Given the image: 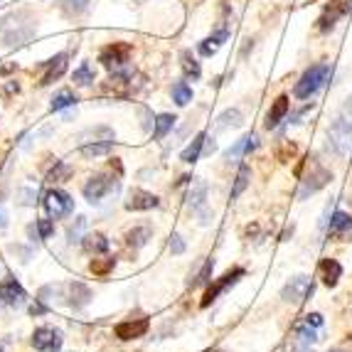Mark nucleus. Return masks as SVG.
Returning <instances> with one entry per match:
<instances>
[{
    "instance_id": "obj_35",
    "label": "nucleus",
    "mask_w": 352,
    "mask_h": 352,
    "mask_svg": "<svg viewBox=\"0 0 352 352\" xmlns=\"http://www.w3.org/2000/svg\"><path fill=\"white\" fill-rule=\"evenodd\" d=\"M205 195H207L205 182H195L192 192H190V207H192V210H200L202 202H205Z\"/></svg>"
},
{
    "instance_id": "obj_11",
    "label": "nucleus",
    "mask_w": 352,
    "mask_h": 352,
    "mask_svg": "<svg viewBox=\"0 0 352 352\" xmlns=\"http://www.w3.org/2000/svg\"><path fill=\"white\" fill-rule=\"evenodd\" d=\"M151 330V320L148 318H135V320H124L113 328L118 340H138Z\"/></svg>"
},
{
    "instance_id": "obj_26",
    "label": "nucleus",
    "mask_w": 352,
    "mask_h": 352,
    "mask_svg": "<svg viewBox=\"0 0 352 352\" xmlns=\"http://www.w3.org/2000/svg\"><path fill=\"white\" fill-rule=\"evenodd\" d=\"M82 247L87 249L89 254H104L106 249H109V239H106L104 234H99V232H94V234H87L82 239Z\"/></svg>"
},
{
    "instance_id": "obj_19",
    "label": "nucleus",
    "mask_w": 352,
    "mask_h": 352,
    "mask_svg": "<svg viewBox=\"0 0 352 352\" xmlns=\"http://www.w3.org/2000/svg\"><path fill=\"white\" fill-rule=\"evenodd\" d=\"M288 96H278L274 104H271V109L266 111V121H264V126L266 129H276L278 124H281L283 118H286V113H288Z\"/></svg>"
},
{
    "instance_id": "obj_24",
    "label": "nucleus",
    "mask_w": 352,
    "mask_h": 352,
    "mask_svg": "<svg viewBox=\"0 0 352 352\" xmlns=\"http://www.w3.org/2000/svg\"><path fill=\"white\" fill-rule=\"evenodd\" d=\"M84 158H101V155H109L113 151V141H96L87 143V146H79Z\"/></svg>"
},
{
    "instance_id": "obj_43",
    "label": "nucleus",
    "mask_w": 352,
    "mask_h": 352,
    "mask_svg": "<svg viewBox=\"0 0 352 352\" xmlns=\"http://www.w3.org/2000/svg\"><path fill=\"white\" fill-rule=\"evenodd\" d=\"M170 252L173 254H182V252H185V241H182L180 234H173L170 236Z\"/></svg>"
},
{
    "instance_id": "obj_27",
    "label": "nucleus",
    "mask_w": 352,
    "mask_h": 352,
    "mask_svg": "<svg viewBox=\"0 0 352 352\" xmlns=\"http://www.w3.org/2000/svg\"><path fill=\"white\" fill-rule=\"evenodd\" d=\"M180 65H182V72H185V76L200 79V74H202L200 62L192 57V52H190V50H182V52H180Z\"/></svg>"
},
{
    "instance_id": "obj_22",
    "label": "nucleus",
    "mask_w": 352,
    "mask_h": 352,
    "mask_svg": "<svg viewBox=\"0 0 352 352\" xmlns=\"http://www.w3.org/2000/svg\"><path fill=\"white\" fill-rule=\"evenodd\" d=\"M227 30H219V32H214L212 37H207V40L200 42V54L202 57H212V54L217 52L219 47L224 45V40H227Z\"/></svg>"
},
{
    "instance_id": "obj_8",
    "label": "nucleus",
    "mask_w": 352,
    "mask_h": 352,
    "mask_svg": "<svg viewBox=\"0 0 352 352\" xmlns=\"http://www.w3.org/2000/svg\"><path fill=\"white\" fill-rule=\"evenodd\" d=\"M113 188V177L106 175V173H99V175H91L87 180V185H84V197H87L91 205H96V202H101V197H106L109 195V190Z\"/></svg>"
},
{
    "instance_id": "obj_3",
    "label": "nucleus",
    "mask_w": 352,
    "mask_h": 352,
    "mask_svg": "<svg viewBox=\"0 0 352 352\" xmlns=\"http://www.w3.org/2000/svg\"><path fill=\"white\" fill-rule=\"evenodd\" d=\"M330 79V65H313L311 69H305V74L300 76L298 82H296V89L294 94L296 99H311V96H316L320 89L328 84Z\"/></svg>"
},
{
    "instance_id": "obj_6",
    "label": "nucleus",
    "mask_w": 352,
    "mask_h": 352,
    "mask_svg": "<svg viewBox=\"0 0 352 352\" xmlns=\"http://www.w3.org/2000/svg\"><path fill=\"white\" fill-rule=\"evenodd\" d=\"M244 274H247V271H244V269H239V266H236V269L227 271V274H224L222 278H217V281L212 283V286L205 291V296H202V303H200L202 308H210V305L214 303V300H217L219 296H222L229 286H234V283L239 281V278L244 276Z\"/></svg>"
},
{
    "instance_id": "obj_38",
    "label": "nucleus",
    "mask_w": 352,
    "mask_h": 352,
    "mask_svg": "<svg viewBox=\"0 0 352 352\" xmlns=\"http://www.w3.org/2000/svg\"><path fill=\"white\" fill-rule=\"evenodd\" d=\"M69 175H72V168H69V165H67V163H57L52 168V173H50V180H52V182H65Z\"/></svg>"
},
{
    "instance_id": "obj_15",
    "label": "nucleus",
    "mask_w": 352,
    "mask_h": 352,
    "mask_svg": "<svg viewBox=\"0 0 352 352\" xmlns=\"http://www.w3.org/2000/svg\"><path fill=\"white\" fill-rule=\"evenodd\" d=\"M318 276H320L323 286L335 288L342 278V264L338 261V258H330V256L323 258V261L318 264Z\"/></svg>"
},
{
    "instance_id": "obj_42",
    "label": "nucleus",
    "mask_w": 352,
    "mask_h": 352,
    "mask_svg": "<svg viewBox=\"0 0 352 352\" xmlns=\"http://www.w3.org/2000/svg\"><path fill=\"white\" fill-rule=\"evenodd\" d=\"M212 269H214V258H207L205 266H202V271L197 274V281H195V283H207V281H210Z\"/></svg>"
},
{
    "instance_id": "obj_20",
    "label": "nucleus",
    "mask_w": 352,
    "mask_h": 352,
    "mask_svg": "<svg viewBox=\"0 0 352 352\" xmlns=\"http://www.w3.org/2000/svg\"><path fill=\"white\" fill-rule=\"evenodd\" d=\"M256 148H258V138L249 133V135H244V138H239L234 146L229 148V151L224 153V158H227V160H236V158H241V155H247V153L256 151Z\"/></svg>"
},
{
    "instance_id": "obj_10",
    "label": "nucleus",
    "mask_w": 352,
    "mask_h": 352,
    "mask_svg": "<svg viewBox=\"0 0 352 352\" xmlns=\"http://www.w3.org/2000/svg\"><path fill=\"white\" fill-rule=\"evenodd\" d=\"M311 291H313L311 278L308 276H294L286 286H283L281 298L288 300V303H303V300L311 296Z\"/></svg>"
},
{
    "instance_id": "obj_13",
    "label": "nucleus",
    "mask_w": 352,
    "mask_h": 352,
    "mask_svg": "<svg viewBox=\"0 0 352 352\" xmlns=\"http://www.w3.org/2000/svg\"><path fill=\"white\" fill-rule=\"evenodd\" d=\"M311 168H313V173L303 180V190H300V197H305V195L318 192V190H320V188H325V185H328V180H333V173L325 170L323 165L316 163V160H313V163H311Z\"/></svg>"
},
{
    "instance_id": "obj_4",
    "label": "nucleus",
    "mask_w": 352,
    "mask_h": 352,
    "mask_svg": "<svg viewBox=\"0 0 352 352\" xmlns=\"http://www.w3.org/2000/svg\"><path fill=\"white\" fill-rule=\"evenodd\" d=\"M131 54H133V47L129 42H113V45H106L99 52V62L111 72H121L126 65H129Z\"/></svg>"
},
{
    "instance_id": "obj_21",
    "label": "nucleus",
    "mask_w": 352,
    "mask_h": 352,
    "mask_svg": "<svg viewBox=\"0 0 352 352\" xmlns=\"http://www.w3.org/2000/svg\"><path fill=\"white\" fill-rule=\"evenodd\" d=\"M96 141H113V131L109 126H96V129H89L84 133H79V146H87V143Z\"/></svg>"
},
{
    "instance_id": "obj_39",
    "label": "nucleus",
    "mask_w": 352,
    "mask_h": 352,
    "mask_svg": "<svg viewBox=\"0 0 352 352\" xmlns=\"http://www.w3.org/2000/svg\"><path fill=\"white\" fill-rule=\"evenodd\" d=\"M89 8V0H65V10L69 15H79Z\"/></svg>"
},
{
    "instance_id": "obj_30",
    "label": "nucleus",
    "mask_w": 352,
    "mask_h": 352,
    "mask_svg": "<svg viewBox=\"0 0 352 352\" xmlns=\"http://www.w3.org/2000/svg\"><path fill=\"white\" fill-rule=\"evenodd\" d=\"M175 121H177V118L170 116V113H160V116H155V131H153V138H155V141L165 138V135H168L173 131Z\"/></svg>"
},
{
    "instance_id": "obj_29",
    "label": "nucleus",
    "mask_w": 352,
    "mask_h": 352,
    "mask_svg": "<svg viewBox=\"0 0 352 352\" xmlns=\"http://www.w3.org/2000/svg\"><path fill=\"white\" fill-rule=\"evenodd\" d=\"M148 239H151V227H133L129 234H126V244L133 249L146 247Z\"/></svg>"
},
{
    "instance_id": "obj_45",
    "label": "nucleus",
    "mask_w": 352,
    "mask_h": 352,
    "mask_svg": "<svg viewBox=\"0 0 352 352\" xmlns=\"http://www.w3.org/2000/svg\"><path fill=\"white\" fill-rule=\"evenodd\" d=\"M210 352H224V350H210Z\"/></svg>"
},
{
    "instance_id": "obj_2",
    "label": "nucleus",
    "mask_w": 352,
    "mask_h": 352,
    "mask_svg": "<svg viewBox=\"0 0 352 352\" xmlns=\"http://www.w3.org/2000/svg\"><path fill=\"white\" fill-rule=\"evenodd\" d=\"M328 146L333 148L335 155H350L352 153V113L342 111L328 129Z\"/></svg>"
},
{
    "instance_id": "obj_31",
    "label": "nucleus",
    "mask_w": 352,
    "mask_h": 352,
    "mask_svg": "<svg viewBox=\"0 0 352 352\" xmlns=\"http://www.w3.org/2000/svg\"><path fill=\"white\" fill-rule=\"evenodd\" d=\"M249 177H252V168H249V165H241L239 173H236V177H234V188H232V200L241 197V192H244V190H247V185H249Z\"/></svg>"
},
{
    "instance_id": "obj_17",
    "label": "nucleus",
    "mask_w": 352,
    "mask_h": 352,
    "mask_svg": "<svg viewBox=\"0 0 352 352\" xmlns=\"http://www.w3.org/2000/svg\"><path fill=\"white\" fill-rule=\"evenodd\" d=\"M67 291V303L72 305V308H84V305H89V300H91V288L87 286V283L82 281H72L65 286Z\"/></svg>"
},
{
    "instance_id": "obj_9",
    "label": "nucleus",
    "mask_w": 352,
    "mask_h": 352,
    "mask_svg": "<svg viewBox=\"0 0 352 352\" xmlns=\"http://www.w3.org/2000/svg\"><path fill=\"white\" fill-rule=\"evenodd\" d=\"M62 342L65 338H62V330L57 328H37L32 333V347L40 352H57Z\"/></svg>"
},
{
    "instance_id": "obj_23",
    "label": "nucleus",
    "mask_w": 352,
    "mask_h": 352,
    "mask_svg": "<svg viewBox=\"0 0 352 352\" xmlns=\"http://www.w3.org/2000/svg\"><path fill=\"white\" fill-rule=\"evenodd\" d=\"M113 269H116V258H113V256L91 258V264H89V271H91L96 278H106Z\"/></svg>"
},
{
    "instance_id": "obj_40",
    "label": "nucleus",
    "mask_w": 352,
    "mask_h": 352,
    "mask_svg": "<svg viewBox=\"0 0 352 352\" xmlns=\"http://www.w3.org/2000/svg\"><path fill=\"white\" fill-rule=\"evenodd\" d=\"M37 232H40V239H50L54 234V222L52 219H37Z\"/></svg>"
},
{
    "instance_id": "obj_5",
    "label": "nucleus",
    "mask_w": 352,
    "mask_h": 352,
    "mask_svg": "<svg viewBox=\"0 0 352 352\" xmlns=\"http://www.w3.org/2000/svg\"><path fill=\"white\" fill-rule=\"evenodd\" d=\"M45 210L52 219H62L67 214H72L74 210V200H72V195L65 192V190H50L45 195Z\"/></svg>"
},
{
    "instance_id": "obj_32",
    "label": "nucleus",
    "mask_w": 352,
    "mask_h": 352,
    "mask_svg": "<svg viewBox=\"0 0 352 352\" xmlns=\"http://www.w3.org/2000/svg\"><path fill=\"white\" fill-rule=\"evenodd\" d=\"M173 101L177 106H185L192 101V89H190L188 82H175L173 84Z\"/></svg>"
},
{
    "instance_id": "obj_36",
    "label": "nucleus",
    "mask_w": 352,
    "mask_h": 352,
    "mask_svg": "<svg viewBox=\"0 0 352 352\" xmlns=\"http://www.w3.org/2000/svg\"><path fill=\"white\" fill-rule=\"evenodd\" d=\"M296 153H298V148H296V143L283 141L281 146L276 148V158L281 160V163H291V160L296 158Z\"/></svg>"
},
{
    "instance_id": "obj_28",
    "label": "nucleus",
    "mask_w": 352,
    "mask_h": 352,
    "mask_svg": "<svg viewBox=\"0 0 352 352\" xmlns=\"http://www.w3.org/2000/svg\"><path fill=\"white\" fill-rule=\"evenodd\" d=\"M72 79H74L76 87H89V84H94L96 72H94V67L89 65V62H82V65L74 69V76H72Z\"/></svg>"
},
{
    "instance_id": "obj_16",
    "label": "nucleus",
    "mask_w": 352,
    "mask_h": 352,
    "mask_svg": "<svg viewBox=\"0 0 352 352\" xmlns=\"http://www.w3.org/2000/svg\"><path fill=\"white\" fill-rule=\"evenodd\" d=\"M25 298H28V296H25V288L12 276L0 281V300L6 305H23Z\"/></svg>"
},
{
    "instance_id": "obj_46",
    "label": "nucleus",
    "mask_w": 352,
    "mask_h": 352,
    "mask_svg": "<svg viewBox=\"0 0 352 352\" xmlns=\"http://www.w3.org/2000/svg\"><path fill=\"white\" fill-rule=\"evenodd\" d=\"M333 352H342V350H333Z\"/></svg>"
},
{
    "instance_id": "obj_14",
    "label": "nucleus",
    "mask_w": 352,
    "mask_h": 352,
    "mask_svg": "<svg viewBox=\"0 0 352 352\" xmlns=\"http://www.w3.org/2000/svg\"><path fill=\"white\" fill-rule=\"evenodd\" d=\"M352 234V217L347 214V212L338 210L330 217V227H328V236L335 241H345L347 236Z\"/></svg>"
},
{
    "instance_id": "obj_18",
    "label": "nucleus",
    "mask_w": 352,
    "mask_h": 352,
    "mask_svg": "<svg viewBox=\"0 0 352 352\" xmlns=\"http://www.w3.org/2000/svg\"><path fill=\"white\" fill-rule=\"evenodd\" d=\"M67 72V54H57V57L47 59L45 62V72H42L40 76V87H47V84H52L54 79H59V76Z\"/></svg>"
},
{
    "instance_id": "obj_33",
    "label": "nucleus",
    "mask_w": 352,
    "mask_h": 352,
    "mask_svg": "<svg viewBox=\"0 0 352 352\" xmlns=\"http://www.w3.org/2000/svg\"><path fill=\"white\" fill-rule=\"evenodd\" d=\"M76 104V96L74 91H69V89H62L57 96L52 99V111H62V109H67V106H74Z\"/></svg>"
},
{
    "instance_id": "obj_44",
    "label": "nucleus",
    "mask_w": 352,
    "mask_h": 352,
    "mask_svg": "<svg viewBox=\"0 0 352 352\" xmlns=\"http://www.w3.org/2000/svg\"><path fill=\"white\" fill-rule=\"evenodd\" d=\"M18 84H15V82H10V84H8V87H6V94H18Z\"/></svg>"
},
{
    "instance_id": "obj_12",
    "label": "nucleus",
    "mask_w": 352,
    "mask_h": 352,
    "mask_svg": "<svg viewBox=\"0 0 352 352\" xmlns=\"http://www.w3.org/2000/svg\"><path fill=\"white\" fill-rule=\"evenodd\" d=\"M160 205L158 195L148 192V190L135 188L129 192V200H126V210L129 212H148V210H155Z\"/></svg>"
},
{
    "instance_id": "obj_25",
    "label": "nucleus",
    "mask_w": 352,
    "mask_h": 352,
    "mask_svg": "<svg viewBox=\"0 0 352 352\" xmlns=\"http://www.w3.org/2000/svg\"><path fill=\"white\" fill-rule=\"evenodd\" d=\"M205 143H207V135H205V133H197V135H195V141L190 143V146L185 148V151H182L180 158L185 160V163H195V160H200Z\"/></svg>"
},
{
    "instance_id": "obj_41",
    "label": "nucleus",
    "mask_w": 352,
    "mask_h": 352,
    "mask_svg": "<svg viewBox=\"0 0 352 352\" xmlns=\"http://www.w3.org/2000/svg\"><path fill=\"white\" fill-rule=\"evenodd\" d=\"M323 316L320 313H308V316L303 318V325H308V328H313V330H318V328H323Z\"/></svg>"
},
{
    "instance_id": "obj_7",
    "label": "nucleus",
    "mask_w": 352,
    "mask_h": 352,
    "mask_svg": "<svg viewBox=\"0 0 352 352\" xmlns=\"http://www.w3.org/2000/svg\"><path fill=\"white\" fill-rule=\"evenodd\" d=\"M350 12H352V0H330L328 6H325L323 15H320V20H318L320 23L318 28H320V32H328V30H333L338 25V20H342Z\"/></svg>"
},
{
    "instance_id": "obj_1",
    "label": "nucleus",
    "mask_w": 352,
    "mask_h": 352,
    "mask_svg": "<svg viewBox=\"0 0 352 352\" xmlns=\"http://www.w3.org/2000/svg\"><path fill=\"white\" fill-rule=\"evenodd\" d=\"M35 32V23H30L23 12L20 15H8L0 23V47H18L32 37Z\"/></svg>"
},
{
    "instance_id": "obj_37",
    "label": "nucleus",
    "mask_w": 352,
    "mask_h": 352,
    "mask_svg": "<svg viewBox=\"0 0 352 352\" xmlns=\"http://www.w3.org/2000/svg\"><path fill=\"white\" fill-rule=\"evenodd\" d=\"M84 227H87V217H76V222L69 227V232H67V236H69V244H76V241H82V232Z\"/></svg>"
},
{
    "instance_id": "obj_34",
    "label": "nucleus",
    "mask_w": 352,
    "mask_h": 352,
    "mask_svg": "<svg viewBox=\"0 0 352 352\" xmlns=\"http://www.w3.org/2000/svg\"><path fill=\"white\" fill-rule=\"evenodd\" d=\"M241 124V113L236 111V109H229V111H224L222 116L217 118V131H224L229 129V126H239Z\"/></svg>"
}]
</instances>
